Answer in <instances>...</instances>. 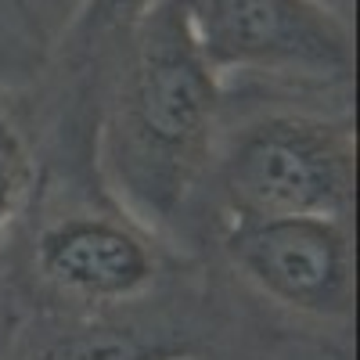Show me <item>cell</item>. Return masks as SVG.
<instances>
[{"instance_id": "6da1fadb", "label": "cell", "mask_w": 360, "mask_h": 360, "mask_svg": "<svg viewBox=\"0 0 360 360\" xmlns=\"http://www.w3.org/2000/svg\"><path fill=\"white\" fill-rule=\"evenodd\" d=\"M101 137V166L130 217L162 227L213 155L220 76L202 58L180 0H159L134 29Z\"/></svg>"}, {"instance_id": "7a4b0ae2", "label": "cell", "mask_w": 360, "mask_h": 360, "mask_svg": "<svg viewBox=\"0 0 360 360\" xmlns=\"http://www.w3.org/2000/svg\"><path fill=\"white\" fill-rule=\"evenodd\" d=\"M220 195L234 220H349L356 202L353 123L310 112L252 119L224 148Z\"/></svg>"}, {"instance_id": "3957f363", "label": "cell", "mask_w": 360, "mask_h": 360, "mask_svg": "<svg viewBox=\"0 0 360 360\" xmlns=\"http://www.w3.org/2000/svg\"><path fill=\"white\" fill-rule=\"evenodd\" d=\"M188 29L220 79L270 72L295 79H346L353 33L328 0H180Z\"/></svg>"}, {"instance_id": "277c9868", "label": "cell", "mask_w": 360, "mask_h": 360, "mask_svg": "<svg viewBox=\"0 0 360 360\" xmlns=\"http://www.w3.org/2000/svg\"><path fill=\"white\" fill-rule=\"evenodd\" d=\"M224 252L259 295L317 321H346L356 310V256L349 220L278 217L234 220Z\"/></svg>"}, {"instance_id": "5b68a950", "label": "cell", "mask_w": 360, "mask_h": 360, "mask_svg": "<svg viewBox=\"0 0 360 360\" xmlns=\"http://www.w3.org/2000/svg\"><path fill=\"white\" fill-rule=\"evenodd\" d=\"M40 274L90 303L137 299L155 281V256L144 234L108 217H62L37 242Z\"/></svg>"}, {"instance_id": "8992f818", "label": "cell", "mask_w": 360, "mask_h": 360, "mask_svg": "<svg viewBox=\"0 0 360 360\" xmlns=\"http://www.w3.org/2000/svg\"><path fill=\"white\" fill-rule=\"evenodd\" d=\"M29 191H33V155H29L25 137L0 94V234L22 213Z\"/></svg>"}, {"instance_id": "52a82bcc", "label": "cell", "mask_w": 360, "mask_h": 360, "mask_svg": "<svg viewBox=\"0 0 360 360\" xmlns=\"http://www.w3.org/2000/svg\"><path fill=\"white\" fill-rule=\"evenodd\" d=\"M155 4L159 0H83L76 18L86 29H123V33H130Z\"/></svg>"}, {"instance_id": "ba28073f", "label": "cell", "mask_w": 360, "mask_h": 360, "mask_svg": "<svg viewBox=\"0 0 360 360\" xmlns=\"http://www.w3.org/2000/svg\"><path fill=\"white\" fill-rule=\"evenodd\" d=\"M33 4H37L44 15H54V18L72 22V18L79 15V8H83V0H33Z\"/></svg>"}]
</instances>
